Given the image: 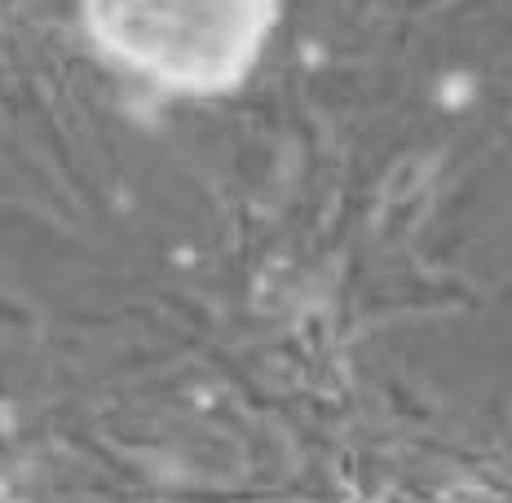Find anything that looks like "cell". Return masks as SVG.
Wrapping results in <instances>:
<instances>
[{
  "label": "cell",
  "instance_id": "cell-1",
  "mask_svg": "<svg viewBox=\"0 0 512 503\" xmlns=\"http://www.w3.org/2000/svg\"><path fill=\"white\" fill-rule=\"evenodd\" d=\"M283 0H80L102 58L168 93L239 89L279 27Z\"/></svg>",
  "mask_w": 512,
  "mask_h": 503
}]
</instances>
